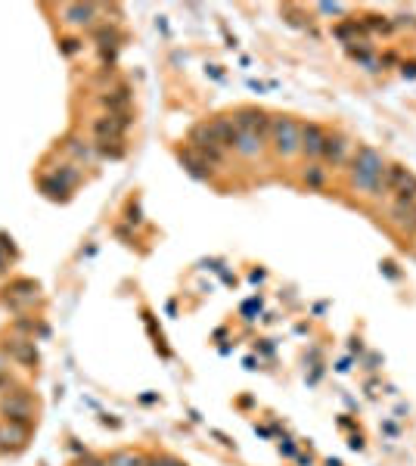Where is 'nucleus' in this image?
<instances>
[{
	"label": "nucleus",
	"instance_id": "f3484780",
	"mask_svg": "<svg viewBox=\"0 0 416 466\" xmlns=\"http://www.w3.org/2000/svg\"><path fill=\"white\" fill-rule=\"evenodd\" d=\"M106 466H146L143 457L134 454V451H115V454L106 457Z\"/></svg>",
	"mask_w": 416,
	"mask_h": 466
},
{
	"label": "nucleus",
	"instance_id": "2eb2a0df",
	"mask_svg": "<svg viewBox=\"0 0 416 466\" xmlns=\"http://www.w3.org/2000/svg\"><path fill=\"white\" fill-rule=\"evenodd\" d=\"M103 106L109 112H127V106H131V88L127 84H122V88H115V90H109L103 97Z\"/></svg>",
	"mask_w": 416,
	"mask_h": 466
},
{
	"label": "nucleus",
	"instance_id": "f257e3e1",
	"mask_svg": "<svg viewBox=\"0 0 416 466\" xmlns=\"http://www.w3.org/2000/svg\"><path fill=\"white\" fill-rule=\"evenodd\" d=\"M385 168H388L385 159H382L373 146H360V150L351 156V162H348V181H351L354 190L367 193V196H373V199L388 196Z\"/></svg>",
	"mask_w": 416,
	"mask_h": 466
},
{
	"label": "nucleus",
	"instance_id": "20e7f679",
	"mask_svg": "<svg viewBox=\"0 0 416 466\" xmlns=\"http://www.w3.org/2000/svg\"><path fill=\"white\" fill-rule=\"evenodd\" d=\"M127 128H131V115L127 112H106V115L93 118L90 124L97 140H122Z\"/></svg>",
	"mask_w": 416,
	"mask_h": 466
},
{
	"label": "nucleus",
	"instance_id": "1a4fd4ad",
	"mask_svg": "<svg viewBox=\"0 0 416 466\" xmlns=\"http://www.w3.org/2000/svg\"><path fill=\"white\" fill-rule=\"evenodd\" d=\"M267 146V137L252 134V131H237V143H233V152L239 159H258Z\"/></svg>",
	"mask_w": 416,
	"mask_h": 466
},
{
	"label": "nucleus",
	"instance_id": "a211bd4d",
	"mask_svg": "<svg viewBox=\"0 0 416 466\" xmlns=\"http://www.w3.org/2000/svg\"><path fill=\"white\" fill-rule=\"evenodd\" d=\"M93 150H97L103 159H122L125 156L122 140H97V143H93Z\"/></svg>",
	"mask_w": 416,
	"mask_h": 466
},
{
	"label": "nucleus",
	"instance_id": "f8f14e48",
	"mask_svg": "<svg viewBox=\"0 0 416 466\" xmlns=\"http://www.w3.org/2000/svg\"><path fill=\"white\" fill-rule=\"evenodd\" d=\"M3 292H6V305L16 302V298H22V302H35V298H38V283H35V280H29V277H19V280H10Z\"/></svg>",
	"mask_w": 416,
	"mask_h": 466
},
{
	"label": "nucleus",
	"instance_id": "ddd939ff",
	"mask_svg": "<svg viewBox=\"0 0 416 466\" xmlns=\"http://www.w3.org/2000/svg\"><path fill=\"white\" fill-rule=\"evenodd\" d=\"M38 190L44 193L47 199H53V202H65V199H69V186H65L63 181H56V177L53 175H41L38 177Z\"/></svg>",
	"mask_w": 416,
	"mask_h": 466
},
{
	"label": "nucleus",
	"instance_id": "a878e982",
	"mask_svg": "<svg viewBox=\"0 0 416 466\" xmlns=\"http://www.w3.org/2000/svg\"><path fill=\"white\" fill-rule=\"evenodd\" d=\"M3 271H6V255L0 252V274H3Z\"/></svg>",
	"mask_w": 416,
	"mask_h": 466
},
{
	"label": "nucleus",
	"instance_id": "9b49d317",
	"mask_svg": "<svg viewBox=\"0 0 416 466\" xmlns=\"http://www.w3.org/2000/svg\"><path fill=\"white\" fill-rule=\"evenodd\" d=\"M208 124H211L214 140H218L224 150H233V143H237V122H233V115H214Z\"/></svg>",
	"mask_w": 416,
	"mask_h": 466
},
{
	"label": "nucleus",
	"instance_id": "bb28decb",
	"mask_svg": "<svg viewBox=\"0 0 416 466\" xmlns=\"http://www.w3.org/2000/svg\"><path fill=\"white\" fill-rule=\"evenodd\" d=\"M404 75H416V65H404Z\"/></svg>",
	"mask_w": 416,
	"mask_h": 466
},
{
	"label": "nucleus",
	"instance_id": "393cba45",
	"mask_svg": "<svg viewBox=\"0 0 416 466\" xmlns=\"http://www.w3.org/2000/svg\"><path fill=\"white\" fill-rule=\"evenodd\" d=\"M75 466H106V460H99V457H90V454L84 451V457H81V460H78Z\"/></svg>",
	"mask_w": 416,
	"mask_h": 466
},
{
	"label": "nucleus",
	"instance_id": "7ed1b4c3",
	"mask_svg": "<svg viewBox=\"0 0 416 466\" xmlns=\"http://www.w3.org/2000/svg\"><path fill=\"white\" fill-rule=\"evenodd\" d=\"M0 414H3L6 423H22V426H31V414H35V401L25 389H16L0 401Z\"/></svg>",
	"mask_w": 416,
	"mask_h": 466
},
{
	"label": "nucleus",
	"instance_id": "39448f33",
	"mask_svg": "<svg viewBox=\"0 0 416 466\" xmlns=\"http://www.w3.org/2000/svg\"><path fill=\"white\" fill-rule=\"evenodd\" d=\"M351 140L345 134H339V131H326V143H323V156H320V162L330 165V168H342V165L351 162Z\"/></svg>",
	"mask_w": 416,
	"mask_h": 466
},
{
	"label": "nucleus",
	"instance_id": "412c9836",
	"mask_svg": "<svg viewBox=\"0 0 416 466\" xmlns=\"http://www.w3.org/2000/svg\"><path fill=\"white\" fill-rule=\"evenodd\" d=\"M59 50H63V56H75V53L81 50V41H78V38H63V41H59Z\"/></svg>",
	"mask_w": 416,
	"mask_h": 466
},
{
	"label": "nucleus",
	"instance_id": "f03ea898",
	"mask_svg": "<svg viewBox=\"0 0 416 466\" xmlns=\"http://www.w3.org/2000/svg\"><path fill=\"white\" fill-rule=\"evenodd\" d=\"M267 143L273 146L280 159H295L301 156V124L292 115H271V131H267Z\"/></svg>",
	"mask_w": 416,
	"mask_h": 466
},
{
	"label": "nucleus",
	"instance_id": "6e6552de",
	"mask_svg": "<svg viewBox=\"0 0 416 466\" xmlns=\"http://www.w3.org/2000/svg\"><path fill=\"white\" fill-rule=\"evenodd\" d=\"M323 143H326V131L320 128L317 122L301 124V156L311 159V162H320V156H323Z\"/></svg>",
	"mask_w": 416,
	"mask_h": 466
},
{
	"label": "nucleus",
	"instance_id": "9d476101",
	"mask_svg": "<svg viewBox=\"0 0 416 466\" xmlns=\"http://www.w3.org/2000/svg\"><path fill=\"white\" fill-rule=\"evenodd\" d=\"M6 355L16 364H22V367H35L38 364V348L31 339H10L6 342Z\"/></svg>",
	"mask_w": 416,
	"mask_h": 466
},
{
	"label": "nucleus",
	"instance_id": "4468645a",
	"mask_svg": "<svg viewBox=\"0 0 416 466\" xmlns=\"http://www.w3.org/2000/svg\"><path fill=\"white\" fill-rule=\"evenodd\" d=\"M180 162H184V168L190 171L193 177H199V181H205V177H211V165H208V162H202V159H199L193 150H184V152H180Z\"/></svg>",
	"mask_w": 416,
	"mask_h": 466
},
{
	"label": "nucleus",
	"instance_id": "5701e85b",
	"mask_svg": "<svg viewBox=\"0 0 416 466\" xmlns=\"http://www.w3.org/2000/svg\"><path fill=\"white\" fill-rule=\"evenodd\" d=\"M0 252L10 255V258H16V246H13V239L6 236V233H0Z\"/></svg>",
	"mask_w": 416,
	"mask_h": 466
},
{
	"label": "nucleus",
	"instance_id": "b1692460",
	"mask_svg": "<svg viewBox=\"0 0 416 466\" xmlns=\"http://www.w3.org/2000/svg\"><path fill=\"white\" fill-rule=\"evenodd\" d=\"M317 10L326 13V16H342V13H345V6H339V3H320Z\"/></svg>",
	"mask_w": 416,
	"mask_h": 466
},
{
	"label": "nucleus",
	"instance_id": "dca6fc26",
	"mask_svg": "<svg viewBox=\"0 0 416 466\" xmlns=\"http://www.w3.org/2000/svg\"><path fill=\"white\" fill-rule=\"evenodd\" d=\"M301 181L307 186H323L326 184V165L323 162H311L305 171H301Z\"/></svg>",
	"mask_w": 416,
	"mask_h": 466
},
{
	"label": "nucleus",
	"instance_id": "6ab92c4d",
	"mask_svg": "<svg viewBox=\"0 0 416 466\" xmlns=\"http://www.w3.org/2000/svg\"><path fill=\"white\" fill-rule=\"evenodd\" d=\"M93 38H97L99 50H106V44H109V47H118V35H115V29H109V25H99V29L93 31Z\"/></svg>",
	"mask_w": 416,
	"mask_h": 466
},
{
	"label": "nucleus",
	"instance_id": "aec40b11",
	"mask_svg": "<svg viewBox=\"0 0 416 466\" xmlns=\"http://www.w3.org/2000/svg\"><path fill=\"white\" fill-rule=\"evenodd\" d=\"M69 152H72V156H78V159H87V162H90V159H93V146H81V140H72V143H69Z\"/></svg>",
	"mask_w": 416,
	"mask_h": 466
},
{
	"label": "nucleus",
	"instance_id": "0eeeda50",
	"mask_svg": "<svg viewBox=\"0 0 416 466\" xmlns=\"http://www.w3.org/2000/svg\"><path fill=\"white\" fill-rule=\"evenodd\" d=\"M233 122H237V131H252V134H261V137H267V131H271V115L255 109V106L237 109L233 112Z\"/></svg>",
	"mask_w": 416,
	"mask_h": 466
},
{
	"label": "nucleus",
	"instance_id": "423d86ee",
	"mask_svg": "<svg viewBox=\"0 0 416 466\" xmlns=\"http://www.w3.org/2000/svg\"><path fill=\"white\" fill-rule=\"evenodd\" d=\"M59 16L69 29H93L99 16V6L97 3H63L59 6Z\"/></svg>",
	"mask_w": 416,
	"mask_h": 466
},
{
	"label": "nucleus",
	"instance_id": "cd10ccee",
	"mask_svg": "<svg viewBox=\"0 0 416 466\" xmlns=\"http://www.w3.org/2000/svg\"><path fill=\"white\" fill-rule=\"evenodd\" d=\"M3 367H6V361H3V357H0V373H3Z\"/></svg>",
	"mask_w": 416,
	"mask_h": 466
},
{
	"label": "nucleus",
	"instance_id": "4be33fe9",
	"mask_svg": "<svg viewBox=\"0 0 416 466\" xmlns=\"http://www.w3.org/2000/svg\"><path fill=\"white\" fill-rule=\"evenodd\" d=\"M398 230H404V233H416V205L410 211H407V218L398 224Z\"/></svg>",
	"mask_w": 416,
	"mask_h": 466
}]
</instances>
